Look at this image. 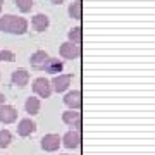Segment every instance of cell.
<instances>
[{
  "label": "cell",
  "instance_id": "52a82bcc",
  "mask_svg": "<svg viewBox=\"0 0 155 155\" xmlns=\"http://www.w3.org/2000/svg\"><path fill=\"white\" fill-rule=\"evenodd\" d=\"M64 104H66L71 110H79L81 109V91L79 90H72V91H69V93H66V97H64Z\"/></svg>",
  "mask_w": 155,
  "mask_h": 155
},
{
  "label": "cell",
  "instance_id": "44dd1931",
  "mask_svg": "<svg viewBox=\"0 0 155 155\" xmlns=\"http://www.w3.org/2000/svg\"><path fill=\"white\" fill-rule=\"evenodd\" d=\"M5 104V97H4V93H0V107Z\"/></svg>",
  "mask_w": 155,
  "mask_h": 155
},
{
  "label": "cell",
  "instance_id": "6da1fadb",
  "mask_svg": "<svg viewBox=\"0 0 155 155\" xmlns=\"http://www.w3.org/2000/svg\"><path fill=\"white\" fill-rule=\"evenodd\" d=\"M0 29L4 33H12V35H24L28 31V21L24 17L5 14L0 17Z\"/></svg>",
  "mask_w": 155,
  "mask_h": 155
},
{
  "label": "cell",
  "instance_id": "9a60e30c",
  "mask_svg": "<svg viewBox=\"0 0 155 155\" xmlns=\"http://www.w3.org/2000/svg\"><path fill=\"white\" fill-rule=\"evenodd\" d=\"M40 98L38 97H29L28 100H26V104H24V109H26V112L28 114H31V116H36L40 112Z\"/></svg>",
  "mask_w": 155,
  "mask_h": 155
},
{
  "label": "cell",
  "instance_id": "9c48e42d",
  "mask_svg": "<svg viewBox=\"0 0 155 155\" xmlns=\"http://www.w3.org/2000/svg\"><path fill=\"white\" fill-rule=\"evenodd\" d=\"M17 119V110L12 105H4L0 107V122L2 124H12Z\"/></svg>",
  "mask_w": 155,
  "mask_h": 155
},
{
  "label": "cell",
  "instance_id": "d4e9b609",
  "mask_svg": "<svg viewBox=\"0 0 155 155\" xmlns=\"http://www.w3.org/2000/svg\"><path fill=\"white\" fill-rule=\"evenodd\" d=\"M62 155H67V153H62Z\"/></svg>",
  "mask_w": 155,
  "mask_h": 155
},
{
  "label": "cell",
  "instance_id": "ba28073f",
  "mask_svg": "<svg viewBox=\"0 0 155 155\" xmlns=\"http://www.w3.org/2000/svg\"><path fill=\"white\" fill-rule=\"evenodd\" d=\"M36 131V122L31 119V117H24L19 121L17 124V134L19 136H29V134H33Z\"/></svg>",
  "mask_w": 155,
  "mask_h": 155
},
{
  "label": "cell",
  "instance_id": "7402d4cb",
  "mask_svg": "<svg viewBox=\"0 0 155 155\" xmlns=\"http://www.w3.org/2000/svg\"><path fill=\"white\" fill-rule=\"evenodd\" d=\"M52 4H55V5H61V4H64V0H50Z\"/></svg>",
  "mask_w": 155,
  "mask_h": 155
},
{
  "label": "cell",
  "instance_id": "277c9868",
  "mask_svg": "<svg viewBox=\"0 0 155 155\" xmlns=\"http://www.w3.org/2000/svg\"><path fill=\"white\" fill-rule=\"evenodd\" d=\"M71 81H72V74H59V76H55L50 81V84H52L54 91L62 93V91H66L71 86Z\"/></svg>",
  "mask_w": 155,
  "mask_h": 155
},
{
  "label": "cell",
  "instance_id": "2e32d148",
  "mask_svg": "<svg viewBox=\"0 0 155 155\" xmlns=\"http://www.w3.org/2000/svg\"><path fill=\"white\" fill-rule=\"evenodd\" d=\"M62 69H64V64H62L59 59H52V57L47 61V64H45V67H43V71L52 72V74H57V72H61Z\"/></svg>",
  "mask_w": 155,
  "mask_h": 155
},
{
  "label": "cell",
  "instance_id": "3957f363",
  "mask_svg": "<svg viewBox=\"0 0 155 155\" xmlns=\"http://www.w3.org/2000/svg\"><path fill=\"white\" fill-rule=\"evenodd\" d=\"M61 57L62 59H67V61H72V59H78V57L81 55V47L79 45H74L71 41H66V43L61 45Z\"/></svg>",
  "mask_w": 155,
  "mask_h": 155
},
{
  "label": "cell",
  "instance_id": "7c38bea8",
  "mask_svg": "<svg viewBox=\"0 0 155 155\" xmlns=\"http://www.w3.org/2000/svg\"><path fill=\"white\" fill-rule=\"evenodd\" d=\"M12 83L17 84L19 88H24L29 83V72L26 69H16L12 72Z\"/></svg>",
  "mask_w": 155,
  "mask_h": 155
},
{
  "label": "cell",
  "instance_id": "ffe728a7",
  "mask_svg": "<svg viewBox=\"0 0 155 155\" xmlns=\"http://www.w3.org/2000/svg\"><path fill=\"white\" fill-rule=\"evenodd\" d=\"M5 61V62H14L16 61V54L11 52V50H2L0 52V62Z\"/></svg>",
  "mask_w": 155,
  "mask_h": 155
},
{
  "label": "cell",
  "instance_id": "cb8c5ba5",
  "mask_svg": "<svg viewBox=\"0 0 155 155\" xmlns=\"http://www.w3.org/2000/svg\"><path fill=\"white\" fill-rule=\"evenodd\" d=\"M0 12H2V5H0Z\"/></svg>",
  "mask_w": 155,
  "mask_h": 155
},
{
  "label": "cell",
  "instance_id": "ac0fdd59",
  "mask_svg": "<svg viewBox=\"0 0 155 155\" xmlns=\"http://www.w3.org/2000/svg\"><path fill=\"white\" fill-rule=\"evenodd\" d=\"M12 141V134L9 129H0V147L2 148H7Z\"/></svg>",
  "mask_w": 155,
  "mask_h": 155
},
{
  "label": "cell",
  "instance_id": "30bf717a",
  "mask_svg": "<svg viewBox=\"0 0 155 155\" xmlns=\"http://www.w3.org/2000/svg\"><path fill=\"white\" fill-rule=\"evenodd\" d=\"M62 121L66 122L67 126L71 127H76V129H79L81 127V112L79 110H66L64 114H62Z\"/></svg>",
  "mask_w": 155,
  "mask_h": 155
},
{
  "label": "cell",
  "instance_id": "8fae6325",
  "mask_svg": "<svg viewBox=\"0 0 155 155\" xmlns=\"http://www.w3.org/2000/svg\"><path fill=\"white\" fill-rule=\"evenodd\" d=\"M48 59H50V55L45 50H36L33 55H31V59H29V64H31V67H35V69H43Z\"/></svg>",
  "mask_w": 155,
  "mask_h": 155
},
{
  "label": "cell",
  "instance_id": "4fadbf2b",
  "mask_svg": "<svg viewBox=\"0 0 155 155\" xmlns=\"http://www.w3.org/2000/svg\"><path fill=\"white\" fill-rule=\"evenodd\" d=\"M31 24H33V28L36 29L38 33H43L45 29L48 28L50 19H48V16H45V14H36V16H33V19H31Z\"/></svg>",
  "mask_w": 155,
  "mask_h": 155
},
{
  "label": "cell",
  "instance_id": "5bb4252c",
  "mask_svg": "<svg viewBox=\"0 0 155 155\" xmlns=\"http://www.w3.org/2000/svg\"><path fill=\"white\" fill-rule=\"evenodd\" d=\"M67 12H69V16H71L72 19L81 21V17H83V2H81V0H74L71 5H69Z\"/></svg>",
  "mask_w": 155,
  "mask_h": 155
},
{
  "label": "cell",
  "instance_id": "8992f818",
  "mask_svg": "<svg viewBox=\"0 0 155 155\" xmlns=\"http://www.w3.org/2000/svg\"><path fill=\"white\" fill-rule=\"evenodd\" d=\"M59 147H61V136L59 134L50 133L41 138V148L45 152H55V150H59Z\"/></svg>",
  "mask_w": 155,
  "mask_h": 155
},
{
  "label": "cell",
  "instance_id": "d6986e66",
  "mask_svg": "<svg viewBox=\"0 0 155 155\" xmlns=\"http://www.w3.org/2000/svg\"><path fill=\"white\" fill-rule=\"evenodd\" d=\"M16 5L21 12H29L33 9V0H16Z\"/></svg>",
  "mask_w": 155,
  "mask_h": 155
},
{
  "label": "cell",
  "instance_id": "7a4b0ae2",
  "mask_svg": "<svg viewBox=\"0 0 155 155\" xmlns=\"http://www.w3.org/2000/svg\"><path fill=\"white\" fill-rule=\"evenodd\" d=\"M33 91L38 95L40 98H48L50 95H52V84L47 78H36L33 81Z\"/></svg>",
  "mask_w": 155,
  "mask_h": 155
},
{
  "label": "cell",
  "instance_id": "603a6c76",
  "mask_svg": "<svg viewBox=\"0 0 155 155\" xmlns=\"http://www.w3.org/2000/svg\"><path fill=\"white\" fill-rule=\"evenodd\" d=\"M2 4H4V0H0V5H2Z\"/></svg>",
  "mask_w": 155,
  "mask_h": 155
},
{
  "label": "cell",
  "instance_id": "e0dca14e",
  "mask_svg": "<svg viewBox=\"0 0 155 155\" xmlns=\"http://www.w3.org/2000/svg\"><path fill=\"white\" fill-rule=\"evenodd\" d=\"M67 38H69L71 43L79 45V43H81V40H83V31H81V28H79V26L71 28V29H69V33H67Z\"/></svg>",
  "mask_w": 155,
  "mask_h": 155
},
{
  "label": "cell",
  "instance_id": "5b68a950",
  "mask_svg": "<svg viewBox=\"0 0 155 155\" xmlns=\"http://www.w3.org/2000/svg\"><path fill=\"white\" fill-rule=\"evenodd\" d=\"M61 143L66 147V148H78L79 145H81V133H79V129H74V131H67L64 136L61 138Z\"/></svg>",
  "mask_w": 155,
  "mask_h": 155
}]
</instances>
